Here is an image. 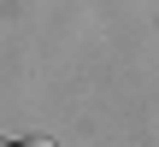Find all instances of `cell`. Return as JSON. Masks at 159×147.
Here are the masks:
<instances>
[{"instance_id": "cell-2", "label": "cell", "mask_w": 159, "mask_h": 147, "mask_svg": "<svg viewBox=\"0 0 159 147\" xmlns=\"http://www.w3.org/2000/svg\"><path fill=\"white\" fill-rule=\"evenodd\" d=\"M0 147H6V141H0Z\"/></svg>"}, {"instance_id": "cell-1", "label": "cell", "mask_w": 159, "mask_h": 147, "mask_svg": "<svg viewBox=\"0 0 159 147\" xmlns=\"http://www.w3.org/2000/svg\"><path fill=\"white\" fill-rule=\"evenodd\" d=\"M18 147H53V141H41V136H30V141H18Z\"/></svg>"}]
</instances>
